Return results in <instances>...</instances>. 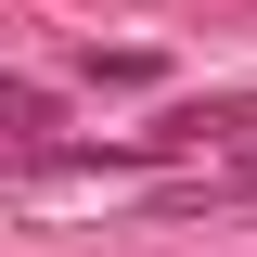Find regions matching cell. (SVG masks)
Here are the masks:
<instances>
[{
    "label": "cell",
    "instance_id": "cell-1",
    "mask_svg": "<svg viewBox=\"0 0 257 257\" xmlns=\"http://www.w3.org/2000/svg\"><path fill=\"white\" fill-rule=\"evenodd\" d=\"M0 116H13V142H26V155H52L64 103H52V77H13V90H0Z\"/></svg>",
    "mask_w": 257,
    "mask_h": 257
},
{
    "label": "cell",
    "instance_id": "cell-2",
    "mask_svg": "<svg viewBox=\"0 0 257 257\" xmlns=\"http://www.w3.org/2000/svg\"><path fill=\"white\" fill-rule=\"evenodd\" d=\"M244 193H257V142H244V155H231V167H206V180H193V193H167V206H244Z\"/></svg>",
    "mask_w": 257,
    "mask_h": 257
}]
</instances>
